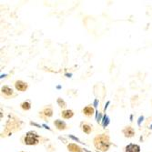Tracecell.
<instances>
[{"label": "cell", "instance_id": "cell-1", "mask_svg": "<svg viewBox=\"0 0 152 152\" xmlns=\"http://www.w3.org/2000/svg\"><path fill=\"white\" fill-rule=\"evenodd\" d=\"M93 142H94V145H95L96 148L99 149V150H101V151H107V150H108L110 145H111L108 136L106 135V134L98 135L94 139Z\"/></svg>", "mask_w": 152, "mask_h": 152}, {"label": "cell", "instance_id": "cell-2", "mask_svg": "<svg viewBox=\"0 0 152 152\" xmlns=\"http://www.w3.org/2000/svg\"><path fill=\"white\" fill-rule=\"evenodd\" d=\"M40 137L34 131H29L27 132L26 137H25V144L26 145H37L39 142Z\"/></svg>", "mask_w": 152, "mask_h": 152}, {"label": "cell", "instance_id": "cell-3", "mask_svg": "<svg viewBox=\"0 0 152 152\" xmlns=\"http://www.w3.org/2000/svg\"><path fill=\"white\" fill-rule=\"evenodd\" d=\"M15 87L18 91H26L27 89V84L22 80H18L15 83Z\"/></svg>", "mask_w": 152, "mask_h": 152}, {"label": "cell", "instance_id": "cell-4", "mask_svg": "<svg viewBox=\"0 0 152 152\" xmlns=\"http://www.w3.org/2000/svg\"><path fill=\"white\" fill-rule=\"evenodd\" d=\"M125 152H140V147L137 144H129L125 148Z\"/></svg>", "mask_w": 152, "mask_h": 152}, {"label": "cell", "instance_id": "cell-5", "mask_svg": "<svg viewBox=\"0 0 152 152\" xmlns=\"http://www.w3.org/2000/svg\"><path fill=\"white\" fill-rule=\"evenodd\" d=\"M123 134L125 135L126 137H132L135 135V130L131 127H127L122 130Z\"/></svg>", "mask_w": 152, "mask_h": 152}, {"label": "cell", "instance_id": "cell-6", "mask_svg": "<svg viewBox=\"0 0 152 152\" xmlns=\"http://www.w3.org/2000/svg\"><path fill=\"white\" fill-rule=\"evenodd\" d=\"M54 125L56 126L58 128V129L59 130H64L66 129V123L60 119H57V120H55L54 121Z\"/></svg>", "mask_w": 152, "mask_h": 152}, {"label": "cell", "instance_id": "cell-7", "mask_svg": "<svg viewBox=\"0 0 152 152\" xmlns=\"http://www.w3.org/2000/svg\"><path fill=\"white\" fill-rule=\"evenodd\" d=\"M67 148L70 152H82V149L79 146H77V144L74 143H70L67 145Z\"/></svg>", "mask_w": 152, "mask_h": 152}, {"label": "cell", "instance_id": "cell-8", "mask_svg": "<svg viewBox=\"0 0 152 152\" xmlns=\"http://www.w3.org/2000/svg\"><path fill=\"white\" fill-rule=\"evenodd\" d=\"M74 116V112L70 109H66L64 111H62V117L65 119H69Z\"/></svg>", "mask_w": 152, "mask_h": 152}, {"label": "cell", "instance_id": "cell-9", "mask_svg": "<svg viewBox=\"0 0 152 152\" xmlns=\"http://www.w3.org/2000/svg\"><path fill=\"white\" fill-rule=\"evenodd\" d=\"M81 128H82V130L84 131L86 134H90L91 131H92V126L89 125L88 123H82L81 124Z\"/></svg>", "mask_w": 152, "mask_h": 152}, {"label": "cell", "instance_id": "cell-10", "mask_svg": "<svg viewBox=\"0 0 152 152\" xmlns=\"http://www.w3.org/2000/svg\"><path fill=\"white\" fill-rule=\"evenodd\" d=\"M83 113L88 117H91L94 114V108L91 106H88L83 109Z\"/></svg>", "mask_w": 152, "mask_h": 152}, {"label": "cell", "instance_id": "cell-11", "mask_svg": "<svg viewBox=\"0 0 152 152\" xmlns=\"http://www.w3.org/2000/svg\"><path fill=\"white\" fill-rule=\"evenodd\" d=\"M2 93L4 95H6L7 96H9L13 95V89L10 88L9 87H3L2 88Z\"/></svg>", "mask_w": 152, "mask_h": 152}, {"label": "cell", "instance_id": "cell-12", "mask_svg": "<svg viewBox=\"0 0 152 152\" xmlns=\"http://www.w3.org/2000/svg\"><path fill=\"white\" fill-rule=\"evenodd\" d=\"M41 113H43L45 117L50 118V117H52V115H53V110H52L51 107H46V108H44V110H43V111L41 112Z\"/></svg>", "mask_w": 152, "mask_h": 152}, {"label": "cell", "instance_id": "cell-13", "mask_svg": "<svg viewBox=\"0 0 152 152\" xmlns=\"http://www.w3.org/2000/svg\"><path fill=\"white\" fill-rule=\"evenodd\" d=\"M21 107H22L24 110H29L30 107H31V104H30V102H28V101H25V102H23V103L21 104Z\"/></svg>", "mask_w": 152, "mask_h": 152}, {"label": "cell", "instance_id": "cell-14", "mask_svg": "<svg viewBox=\"0 0 152 152\" xmlns=\"http://www.w3.org/2000/svg\"><path fill=\"white\" fill-rule=\"evenodd\" d=\"M58 103L59 107H66V102H65L64 100H62L61 99H58Z\"/></svg>", "mask_w": 152, "mask_h": 152}]
</instances>
